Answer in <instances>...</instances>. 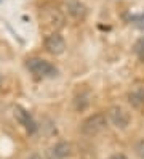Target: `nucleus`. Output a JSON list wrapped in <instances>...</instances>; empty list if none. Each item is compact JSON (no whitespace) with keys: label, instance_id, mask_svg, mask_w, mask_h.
Instances as JSON below:
<instances>
[{"label":"nucleus","instance_id":"39448f33","mask_svg":"<svg viewBox=\"0 0 144 159\" xmlns=\"http://www.w3.org/2000/svg\"><path fill=\"white\" fill-rule=\"evenodd\" d=\"M64 8H66V13L77 21L85 20L86 16V8L80 0H64Z\"/></svg>","mask_w":144,"mask_h":159},{"label":"nucleus","instance_id":"9b49d317","mask_svg":"<svg viewBox=\"0 0 144 159\" xmlns=\"http://www.w3.org/2000/svg\"><path fill=\"white\" fill-rule=\"evenodd\" d=\"M134 52H136L138 55H141V57L144 55V37H142V39H141L136 45H134Z\"/></svg>","mask_w":144,"mask_h":159},{"label":"nucleus","instance_id":"f03ea898","mask_svg":"<svg viewBox=\"0 0 144 159\" xmlns=\"http://www.w3.org/2000/svg\"><path fill=\"white\" fill-rule=\"evenodd\" d=\"M107 125V116L103 113H96L90 117H86L82 124V132L85 135H94L106 129Z\"/></svg>","mask_w":144,"mask_h":159},{"label":"nucleus","instance_id":"7ed1b4c3","mask_svg":"<svg viewBox=\"0 0 144 159\" xmlns=\"http://www.w3.org/2000/svg\"><path fill=\"white\" fill-rule=\"evenodd\" d=\"M107 120H111V122L117 127V129H127L131 122V116L128 111H125L122 106H112L109 108L107 111Z\"/></svg>","mask_w":144,"mask_h":159},{"label":"nucleus","instance_id":"f8f14e48","mask_svg":"<svg viewBox=\"0 0 144 159\" xmlns=\"http://www.w3.org/2000/svg\"><path fill=\"white\" fill-rule=\"evenodd\" d=\"M111 159H123V156H114V157H111Z\"/></svg>","mask_w":144,"mask_h":159},{"label":"nucleus","instance_id":"f257e3e1","mask_svg":"<svg viewBox=\"0 0 144 159\" xmlns=\"http://www.w3.org/2000/svg\"><path fill=\"white\" fill-rule=\"evenodd\" d=\"M26 68L37 77H53L56 74V68L43 58H29L26 61Z\"/></svg>","mask_w":144,"mask_h":159},{"label":"nucleus","instance_id":"ddd939ff","mask_svg":"<svg viewBox=\"0 0 144 159\" xmlns=\"http://www.w3.org/2000/svg\"><path fill=\"white\" fill-rule=\"evenodd\" d=\"M0 2H2V0H0Z\"/></svg>","mask_w":144,"mask_h":159},{"label":"nucleus","instance_id":"9d476101","mask_svg":"<svg viewBox=\"0 0 144 159\" xmlns=\"http://www.w3.org/2000/svg\"><path fill=\"white\" fill-rule=\"evenodd\" d=\"M134 151H136V154L144 159V140H139V142L136 143V146H134Z\"/></svg>","mask_w":144,"mask_h":159},{"label":"nucleus","instance_id":"20e7f679","mask_svg":"<svg viewBox=\"0 0 144 159\" xmlns=\"http://www.w3.org/2000/svg\"><path fill=\"white\" fill-rule=\"evenodd\" d=\"M45 50L51 55H61L66 50V40L63 39V35L59 32H50L45 37Z\"/></svg>","mask_w":144,"mask_h":159},{"label":"nucleus","instance_id":"6e6552de","mask_svg":"<svg viewBox=\"0 0 144 159\" xmlns=\"http://www.w3.org/2000/svg\"><path fill=\"white\" fill-rule=\"evenodd\" d=\"M69 154H71V145L66 143V142L58 143V145L51 146L46 151V157L48 159H66Z\"/></svg>","mask_w":144,"mask_h":159},{"label":"nucleus","instance_id":"0eeeda50","mask_svg":"<svg viewBox=\"0 0 144 159\" xmlns=\"http://www.w3.org/2000/svg\"><path fill=\"white\" fill-rule=\"evenodd\" d=\"M42 20L45 21L46 26H51L53 29H59L64 24V18L61 15V11L58 8H51V10H42L40 13Z\"/></svg>","mask_w":144,"mask_h":159},{"label":"nucleus","instance_id":"423d86ee","mask_svg":"<svg viewBox=\"0 0 144 159\" xmlns=\"http://www.w3.org/2000/svg\"><path fill=\"white\" fill-rule=\"evenodd\" d=\"M128 101L131 106L138 109L144 108V82L142 80L133 84V87L128 92Z\"/></svg>","mask_w":144,"mask_h":159},{"label":"nucleus","instance_id":"1a4fd4ad","mask_svg":"<svg viewBox=\"0 0 144 159\" xmlns=\"http://www.w3.org/2000/svg\"><path fill=\"white\" fill-rule=\"evenodd\" d=\"M15 114H16V117H18L19 122H21V124L29 130V134H34L35 130H37V125H35V122H34V119L31 117V114H29L26 109H23L21 106H16V108H15Z\"/></svg>","mask_w":144,"mask_h":159}]
</instances>
